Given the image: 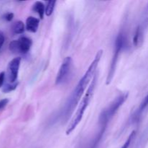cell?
Instances as JSON below:
<instances>
[{
  "instance_id": "obj_5",
  "label": "cell",
  "mask_w": 148,
  "mask_h": 148,
  "mask_svg": "<svg viewBox=\"0 0 148 148\" xmlns=\"http://www.w3.org/2000/svg\"><path fill=\"white\" fill-rule=\"evenodd\" d=\"M32 44L33 42L31 39L25 36H23L18 40H14L10 42L9 49L12 53L25 54L30 51Z\"/></svg>"
},
{
  "instance_id": "obj_13",
  "label": "cell",
  "mask_w": 148,
  "mask_h": 148,
  "mask_svg": "<svg viewBox=\"0 0 148 148\" xmlns=\"http://www.w3.org/2000/svg\"><path fill=\"white\" fill-rule=\"evenodd\" d=\"M56 1H49L46 2V11H45V14L46 16L49 17L52 14L53 10H54L55 4H56Z\"/></svg>"
},
{
  "instance_id": "obj_4",
  "label": "cell",
  "mask_w": 148,
  "mask_h": 148,
  "mask_svg": "<svg viewBox=\"0 0 148 148\" xmlns=\"http://www.w3.org/2000/svg\"><path fill=\"white\" fill-rule=\"evenodd\" d=\"M126 37L123 33H120L118 35L115 41V47H114V52L113 55L112 60H111V66H110L109 71H108V75H107L106 82V84L108 85L111 84V81L113 80L114 75H115V71L116 69L117 62L119 60V56L121 51L124 49L126 46Z\"/></svg>"
},
{
  "instance_id": "obj_15",
  "label": "cell",
  "mask_w": 148,
  "mask_h": 148,
  "mask_svg": "<svg viewBox=\"0 0 148 148\" xmlns=\"http://www.w3.org/2000/svg\"><path fill=\"white\" fill-rule=\"evenodd\" d=\"M17 85H18V82H15V83H9L7 85H4L2 88V91L4 92H10L11 91H13L14 90L16 89Z\"/></svg>"
},
{
  "instance_id": "obj_9",
  "label": "cell",
  "mask_w": 148,
  "mask_h": 148,
  "mask_svg": "<svg viewBox=\"0 0 148 148\" xmlns=\"http://www.w3.org/2000/svg\"><path fill=\"white\" fill-rule=\"evenodd\" d=\"M143 28L142 26H138L136 29L135 33H134V38H133V43L134 46L138 47L142 44L143 41Z\"/></svg>"
},
{
  "instance_id": "obj_7",
  "label": "cell",
  "mask_w": 148,
  "mask_h": 148,
  "mask_svg": "<svg viewBox=\"0 0 148 148\" xmlns=\"http://www.w3.org/2000/svg\"><path fill=\"white\" fill-rule=\"evenodd\" d=\"M21 58L16 57L11 60L7 66V79L10 83H15L18 77Z\"/></svg>"
},
{
  "instance_id": "obj_10",
  "label": "cell",
  "mask_w": 148,
  "mask_h": 148,
  "mask_svg": "<svg viewBox=\"0 0 148 148\" xmlns=\"http://www.w3.org/2000/svg\"><path fill=\"white\" fill-rule=\"evenodd\" d=\"M32 10H33V11H34L35 12H36L38 14L40 19L43 18L45 14V11H46V7H45V5L43 4V2L39 1H36L34 3V4L33 5Z\"/></svg>"
},
{
  "instance_id": "obj_1",
  "label": "cell",
  "mask_w": 148,
  "mask_h": 148,
  "mask_svg": "<svg viewBox=\"0 0 148 148\" xmlns=\"http://www.w3.org/2000/svg\"><path fill=\"white\" fill-rule=\"evenodd\" d=\"M103 52V50H99L97 51L93 61L91 62L88 69H87L85 73L84 74L83 77L81 78V79L79 81L77 85L76 88L74 90L72 95L69 98L68 103L66 104V109L64 111V114L66 117H68L69 115L72 114L73 108L79 102L81 97L82 96V95L85 94L86 88L88 86L89 84H90L91 81L93 79L94 76L95 75V71H96L98 64H99L101 57H102Z\"/></svg>"
},
{
  "instance_id": "obj_6",
  "label": "cell",
  "mask_w": 148,
  "mask_h": 148,
  "mask_svg": "<svg viewBox=\"0 0 148 148\" xmlns=\"http://www.w3.org/2000/svg\"><path fill=\"white\" fill-rule=\"evenodd\" d=\"M72 65H73V61L72 57L67 56L64 59L59 69V72L56 75V79H55L56 85H60L63 83L69 78L72 72Z\"/></svg>"
},
{
  "instance_id": "obj_17",
  "label": "cell",
  "mask_w": 148,
  "mask_h": 148,
  "mask_svg": "<svg viewBox=\"0 0 148 148\" xmlns=\"http://www.w3.org/2000/svg\"><path fill=\"white\" fill-rule=\"evenodd\" d=\"M13 17H14V14L11 12L6 13V14L4 15V20H7V21H11V20L13 19Z\"/></svg>"
},
{
  "instance_id": "obj_14",
  "label": "cell",
  "mask_w": 148,
  "mask_h": 148,
  "mask_svg": "<svg viewBox=\"0 0 148 148\" xmlns=\"http://www.w3.org/2000/svg\"><path fill=\"white\" fill-rule=\"evenodd\" d=\"M135 136H136V131H132V132L130 134V136H129V137L127 138V140L125 141V143H124V145H123L121 146V147H120V148H129L130 147V145H131L132 142L133 141V140L134 139Z\"/></svg>"
},
{
  "instance_id": "obj_3",
  "label": "cell",
  "mask_w": 148,
  "mask_h": 148,
  "mask_svg": "<svg viewBox=\"0 0 148 148\" xmlns=\"http://www.w3.org/2000/svg\"><path fill=\"white\" fill-rule=\"evenodd\" d=\"M129 95V92L127 93H123L121 95H119L113 102L109 104L106 108L103 110L101 112V115L99 117V125L100 129H106L107 125L108 124V121L112 119L117 112L120 107L123 105L126 100L127 99Z\"/></svg>"
},
{
  "instance_id": "obj_11",
  "label": "cell",
  "mask_w": 148,
  "mask_h": 148,
  "mask_svg": "<svg viewBox=\"0 0 148 148\" xmlns=\"http://www.w3.org/2000/svg\"><path fill=\"white\" fill-rule=\"evenodd\" d=\"M25 25L22 21H17L12 26V30L14 34H22L25 31Z\"/></svg>"
},
{
  "instance_id": "obj_16",
  "label": "cell",
  "mask_w": 148,
  "mask_h": 148,
  "mask_svg": "<svg viewBox=\"0 0 148 148\" xmlns=\"http://www.w3.org/2000/svg\"><path fill=\"white\" fill-rule=\"evenodd\" d=\"M9 103V100L7 98H4V99H2L0 101V111L2 110L7 105V103Z\"/></svg>"
},
{
  "instance_id": "obj_8",
  "label": "cell",
  "mask_w": 148,
  "mask_h": 148,
  "mask_svg": "<svg viewBox=\"0 0 148 148\" xmlns=\"http://www.w3.org/2000/svg\"><path fill=\"white\" fill-rule=\"evenodd\" d=\"M39 23H40L39 19L30 16L26 20V30L29 32H31V33H36L38 28Z\"/></svg>"
},
{
  "instance_id": "obj_18",
  "label": "cell",
  "mask_w": 148,
  "mask_h": 148,
  "mask_svg": "<svg viewBox=\"0 0 148 148\" xmlns=\"http://www.w3.org/2000/svg\"><path fill=\"white\" fill-rule=\"evenodd\" d=\"M4 78H5V73L4 72L0 73V88H1L4 84Z\"/></svg>"
},
{
  "instance_id": "obj_2",
  "label": "cell",
  "mask_w": 148,
  "mask_h": 148,
  "mask_svg": "<svg viewBox=\"0 0 148 148\" xmlns=\"http://www.w3.org/2000/svg\"><path fill=\"white\" fill-rule=\"evenodd\" d=\"M97 79H98V77H97V75H95L94 76L93 79L91 81L90 84L88 86L86 92L84 94V96L82 97V100L79 102L75 115L72 116V119L70 120V122L68 124L67 128L66 130V135H69L76 129V127L80 123V121H82L84 114H85V111H86L87 108L89 106L91 100L92 98V96H93L94 91H95V86H96Z\"/></svg>"
},
{
  "instance_id": "obj_19",
  "label": "cell",
  "mask_w": 148,
  "mask_h": 148,
  "mask_svg": "<svg viewBox=\"0 0 148 148\" xmlns=\"http://www.w3.org/2000/svg\"><path fill=\"white\" fill-rule=\"evenodd\" d=\"M4 43V36L2 33H0V49Z\"/></svg>"
},
{
  "instance_id": "obj_12",
  "label": "cell",
  "mask_w": 148,
  "mask_h": 148,
  "mask_svg": "<svg viewBox=\"0 0 148 148\" xmlns=\"http://www.w3.org/2000/svg\"><path fill=\"white\" fill-rule=\"evenodd\" d=\"M148 106V94L147 96L143 99V101H142L141 103H140L139 108L137 109V112H136L135 116H134V119H138L139 117L141 116V114H143V111L146 109V108Z\"/></svg>"
}]
</instances>
